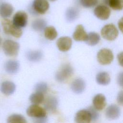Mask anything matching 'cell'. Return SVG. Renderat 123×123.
I'll list each match as a JSON object with an SVG mask.
<instances>
[{"mask_svg": "<svg viewBox=\"0 0 123 123\" xmlns=\"http://www.w3.org/2000/svg\"></svg>", "mask_w": 123, "mask_h": 123, "instance_id": "38", "label": "cell"}, {"mask_svg": "<svg viewBox=\"0 0 123 123\" xmlns=\"http://www.w3.org/2000/svg\"><path fill=\"white\" fill-rule=\"evenodd\" d=\"M16 86L15 84L11 81H4L0 86V91L4 94L9 96L14 93L15 90Z\"/></svg>", "mask_w": 123, "mask_h": 123, "instance_id": "16", "label": "cell"}, {"mask_svg": "<svg viewBox=\"0 0 123 123\" xmlns=\"http://www.w3.org/2000/svg\"><path fill=\"white\" fill-rule=\"evenodd\" d=\"M28 16L24 11H20L15 13L12 18L13 23L19 28L25 27L27 23Z\"/></svg>", "mask_w": 123, "mask_h": 123, "instance_id": "8", "label": "cell"}, {"mask_svg": "<svg viewBox=\"0 0 123 123\" xmlns=\"http://www.w3.org/2000/svg\"><path fill=\"white\" fill-rule=\"evenodd\" d=\"M117 101L118 103L123 106V90L120 91L117 96Z\"/></svg>", "mask_w": 123, "mask_h": 123, "instance_id": "32", "label": "cell"}, {"mask_svg": "<svg viewBox=\"0 0 123 123\" xmlns=\"http://www.w3.org/2000/svg\"><path fill=\"white\" fill-rule=\"evenodd\" d=\"M98 0H79L80 4L84 8H90L98 4Z\"/></svg>", "mask_w": 123, "mask_h": 123, "instance_id": "29", "label": "cell"}, {"mask_svg": "<svg viewBox=\"0 0 123 123\" xmlns=\"http://www.w3.org/2000/svg\"><path fill=\"white\" fill-rule=\"evenodd\" d=\"M79 14V10L75 7H70L68 8L65 12L66 20L69 22H72L75 20Z\"/></svg>", "mask_w": 123, "mask_h": 123, "instance_id": "22", "label": "cell"}, {"mask_svg": "<svg viewBox=\"0 0 123 123\" xmlns=\"http://www.w3.org/2000/svg\"><path fill=\"white\" fill-rule=\"evenodd\" d=\"M44 99L43 94L36 92L32 94L29 97V100L31 102L35 104H39L41 103Z\"/></svg>", "mask_w": 123, "mask_h": 123, "instance_id": "27", "label": "cell"}, {"mask_svg": "<svg viewBox=\"0 0 123 123\" xmlns=\"http://www.w3.org/2000/svg\"><path fill=\"white\" fill-rule=\"evenodd\" d=\"M26 113L29 116L33 118L36 120L35 122L44 123L46 121V110L37 104L30 105L26 110Z\"/></svg>", "mask_w": 123, "mask_h": 123, "instance_id": "1", "label": "cell"}, {"mask_svg": "<svg viewBox=\"0 0 123 123\" xmlns=\"http://www.w3.org/2000/svg\"><path fill=\"white\" fill-rule=\"evenodd\" d=\"M96 80L98 84L102 86L108 85L111 81L109 74L106 72L98 73L96 76Z\"/></svg>", "mask_w": 123, "mask_h": 123, "instance_id": "20", "label": "cell"}, {"mask_svg": "<svg viewBox=\"0 0 123 123\" xmlns=\"http://www.w3.org/2000/svg\"><path fill=\"white\" fill-rule=\"evenodd\" d=\"M97 58L98 62L100 64L108 65L112 62L114 56L111 49L103 48L98 51Z\"/></svg>", "mask_w": 123, "mask_h": 123, "instance_id": "6", "label": "cell"}, {"mask_svg": "<svg viewBox=\"0 0 123 123\" xmlns=\"http://www.w3.org/2000/svg\"><path fill=\"white\" fill-rule=\"evenodd\" d=\"M58 100L53 96L49 97L47 98L44 103L45 110L49 112H54L58 106Z\"/></svg>", "mask_w": 123, "mask_h": 123, "instance_id": "17", "label": "cell"}, {"mask_svg": "<svg viewBox=\"0 0 123 123\" xmlns=\"http://www.w3.org/2000/svg\"><path fill=\"white\" fill-rule=\"evenodd\" d=\"M117 60L119 64L123 67V51L120 52L117 55Z\"/></svg>", "mask_w": 123, "mask_h": 123, "instance_id": "34", "label": "cell"}, {"mask_svg": "<svg viewBox=\"0 0 123 123\" xmlns=\"http://www.w3.org/2000/svg\"><path fill=\"white\" fill-rule=\"evenodd\" d=\"M118 26L120 30L123 33V17H122L118 22Z\"/></svg>", "mask_w": 123, "mask_h": 123, "instance_id": "35", "label": "cell"}, {"mask_svg": "<svg viewBox=\"0 0 123 123\" xmlns=\"http://www.w3.org/2000/svg\"><path fill=\"white\" fill-rule=\"evenodd\" d=\"M72 45V39L69 37H62L57 41V46L60 51L65 52L69 50Z\"/></svg>", "mask_w": 123, "mask_h": 123, "instance_id": "11", "label": "cell"}, {"mask_svg": "<svg viewBox=\"0 0 123 123\" xmlns=\"http://www.w3.org/2000/svg\"><path fill=\"white\" fill-rule=\"evenodd\" d=\"M117 83L121 87L123 88V72L119 74L117 76Z\"/></svg>", "mask_w": 123, "mask_h": 123, "instance_id": "33", "label": "cell"}, {"mask_svg": "<svg viewBox=\"0 0 123 123\" xmlns=\"http://www.w3.org/2000/svg\"><path fill=\"white\" fill-rule=\"evenodd\" d=\"M74 74L72 66L69 64L62 65L55 75L56 80L60 82H62L68 80Z\"/></svg>", "mask_w": 123, "mask_h": 123, "instance_id": "4", "label": "cell"}, {"mask_svg": "<svg viewBox=\"0 0 123 123\" xmlns=\"http://www.w3.org/2000/svg\"><path fill=\"white\" fill-rule=\"evenodd\" d=\"M1 38H0V44H1Z\"/></svg>", "mask_w": 123, "mask_h": 123, "instance_id": "36", "label": "cell"}, {"mask_svg": "<svg viewBox=\"0 0 123 123\" xmlns=\"http://www.w3.org/2000/svg\"><path fill=\"white\" fill-rule=\"evenodd\" d=\"M87 34L84 26L82 25H78L76 26L74 32L73 33V38L77 41H85L86 39Z\"/></svg>", "mask_w": 123, "mask_h": 123, "instance_id": "14", "label": "cell"}, {"mask_svg": "<svg viewBox=\"0 0 123 123\" xmlns=\"http://www.w3.org/2000/svg\"><path fill=\"white\" fill-rule=\"evenodd\" d=\"M49 0L51 1H55V0Z\"/></svg>", "mask_w": 123, "mask_h": 123, "instance_id": "37", "label": "cell"}, {"mask_svg": "<svg viewBox=\"0 0 123 123\" xmlns=\"http://www.w3.org/2000/svg\"><path fill=\"white\" fill-rule=\"evenodd\" d=\"M87 109L89 111L91 114L92 121H95L98 119L99 115L97 111L98 110H96L94 107L90 106Z\"/></svg>", "mask_w": 123, "mask_h": 123, "instance_id": "31", "label": "cell"}, {"mask_svg": "<svg viewBox=\"0 0 123 123\" xmlns=\"http://www.w3.org/2000/svg\"><path fill=\"white\" fill-rule=\"evenodd\" d=\"M74 120L77 123H89L92 121V117L87 109H83L76 113Z\"/></svg>", "mask_w": 123, "mask_h": 123, "instance_id": "10", "label": "cell"}, {"mask_svg": "<svg viewBox=\"0 0 123 123\" xmlns=\"http://www.w3.org/2000/svg\"><path fill=\"white\" fill-rule=\"evenodd\" d=\"M100 40V36L97 33L91 32L87 34L86 43L90 46H95L98 43Z\"/></svg>", "mask_w": 123, "mask_h": 123, "instance_id": "23", "label": "cell"}, {"mask_svg": "<svg viewBox=\"0 0 123 123\" xmlns=\"http://www.w3.org/2000/svg\"><path fill=\"white\" fill-rule=\"evenodd\" d=\"M93 107L98 111L102 110L106 105V99L102 94H98L93 99Z\"/></svg>", "mask_w": 123, "mask_h": 123, "instance_id": "13", "label": "cell"}, {"mask_svg": "<svg viewBox=\"0 0 123 123\" xmlns=\"http://www.w3.org/2000/svg\"><path fill=\"white\" fill-rule=\"evenodd\" d=\"M49 4L47 0H34L32 8L34 11L39 14H43L49 10Z\"/></svg>", "mask_w": 123, "mask_h": 123, "instance_id": "9", "label": "cell"}, {"mask_svg": "<svg viewBox=\"0 0 123 123\" xmlns=\"http://www.w3.org/2000/svg\"><path fill=\"white\" fill-rule=\"evenodd\" d=\"M13 8L12 5L8 3H3L0 5V15L3 18L10 17L12 13Z\"/></svg>", "mask_w": 123, "mask_h": 123, "instance_id": "19", "label": "cell"}, {"mask_svg": "<svg viewBox=\"0 0 123 123\" xmlns=\"http://www.w3.org/2000/svg\"><path fill=\"white\" fill-rule=\"evenodd\" d=\"M118 30L115 25L109 24L104 25L101 30V35L105 39L109 41L115 40L118 36Z\"/></svg>", "mask_w": 123, "mask_h": 123, "instance_id": "3", "label": "cell"}, {"mask_svg": "<svg viewBox=\"0 0 123 123\" xmlns=\"http://www.w3.org/2000/svg\"><path fill=\"white\" fill-rule=\"evenodd\" d=\"M35 89L36 92L44 94L48 90V86L47 84L44 82H39L35 85Z\"/></svg>", "mask_w": 123, "mask_h": 123, "instance_id": "30", "label": "cell"}, {"mask_svg": "<svg viewBox=\"0 0 123 123\" xmlns=\"http://www.w3.org/2000/svg\"><path fill=\"white\" fill-rule=\"evenodd\" d=\"M3 30L4 33L8 35H11L15 37H20L23 34L21 28L16 26L12 22V21L4 18L1 22Z\"/></svg>", "mask_w": 123, "mask_h": 123, "instance_id": "2", "label": "cell"}, {"mask_svg": "<svg viewBox=\"0 0 123 123\" xmlns=\"http://www.w3.org/2000/svg\"><path fill=\"white\" fill-rule=\"evenodd\" d=\"M47 25L46 22L42 19H37L34 20L32 23L33 29L36 31H41L45 29Z\"/></svg>", "mask_w": 123, "mask_h": 123, "instance_id": "26", "label": "cell"}, {"mask_svg": "<svg viewBox=\"0 0 123 123\" xmlns=\"http://www.w3.org/2000/svg\"><path fill=\"white\" fill-rule=\"evenodd\" d=\"M102 1L113 10L120 11L123 9V0H102Z\"/></svg>", "mask_w": 123, "mask_h": 123, "instance_id": "21", "label": "cell"}, {"mask_svg": "<svg viewBox=\"0 0 123 123\" xmlns=\"http://www.w3.org/2000/svg\"><path fill=\"white\" fill-rule=\"evenodd\" d=\"M7 123H26L25 118L20 114H14L10 116L7 119Z\"/></svg>", "mask_w": 123, "mask_h": 123, "instance_id": "28", "label": "cell"}, {"mask_svg": "<svg viewBox=\"0 0 123 123\" xmlns=\"http://www.w3.org/2000/svg\"><path fill=\"white\" fill-rule=\"evenodd\" d=\"M19 48V43L12 40H6L2 44V49L4 53L9 56L17 55Z\"/></svg>", "mask_w": 123, "mask_h": 123, "instance_id": "5", "label": "cell"}, {"mask_svg": "<svg viewBox=\"0 0 123 123\" xmlns=\"http://www.w3.org/2000/svg\"><path fill=\"white\" fill-rule=\"evenodd\" d=\"M20 64L18 61L10 60L7 61L4 65L5 71L10 74L16 73L19 69Z\"/></svg>", "mask_w": 123, "mask_h": 123, "instance_id": "18", "label": "cell"}, {"mask_svg": "<svg viewBox=\"0 0 123 123\" xmlns=\"http://www.w3.org/2000/svg\"><path fill=\"white\" fill-rule=\"evenodd\" d=\"M44 35L47 39L52 40L56 38L58 33L53 26H49L46 27L44 29Z\"/></svg>", "mask_w": 123, "mask_h": 123, "instance_id": "25", "label": "cell"}, {"mask_svg": "<svg viewBox=\"0 0 123 123\" xmlns=\"http://www.w3.org/2000/svg\"><path fill=\"white\" fill-rule=\"evenodd\" d=\"M43 54L39 50H30L27 52L26 57L27 59L31 62H36L39 61L42 58Z\"/></svg>", "mask_w": 123, "mask_h": 123, "instance_id": "24", "label": "cell"}, {"mask_svg": "<svg viewBox=\"0 0 123 123\" xmlns=\"http://www.w3.org/2000/svg\"><path fill=\"white\" fill-rule=\"evenodd\" d=\"M120 109L115 104L109 105L106 109L105 111L106 118L110 120H115L118 118L120 115Z\"/></svg>", "mask_w": 123, "mask_h": 123, "instance_id": "12", "label": "cell"}, {"mask_svg": "<svg viewBox=\"0 0 123 123\" xmlns=\"http://www.w3.org/2000/svg\"><path fill=\"white\" fill-rule=\"evenodd\" d=\"M71 89L76 94H81L84 92L86 88L85 81L80 78L75 79L71 84Z\"/></svg>", "mask_w": 123, "mask_h": 123, "instance_id": "15", "label": "cell"}, {"mask_svg": "<svg viewBox=\"0 0 123 123\" xmlns=\"http://www.w3.org/2000/svg\"><path fill=\"white\" fill-rule=\"evenodd\" d=\"M95 16L101 20H106L110 16L111 10L105 4L97 5L94 10Z\"/></svg>", "mask_w": 123, "mask_h": 123, "instance_id": "7", "label": "cell"}]
</instances>
